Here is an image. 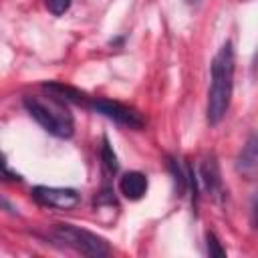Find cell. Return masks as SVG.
I'll return each mask as SVG.
<instances>
[{"mask_svg":"<svg viewBox=\"0 0 258 258\" xmlns=\"http://www.w3.org/2000/svg\"><path fill=\"white\" fill-rule=\"evenodd\" d=\"M234 62H236L234 46L230 40H226L210 67V77H212L210 91H208V123L210 125H218L230 109V99L234 89Z\"/></svg>","mask_w":258,"mask_h":258,"instance_id":"cell-1","label":"cell"},{"mask_svg":"<svg viewBox=\"0 0 258 258\" xmlns=\"http://www.w3.org/2000/svg\"><path fill=\"white\" fill-rule=\"evenodd\" d=\"M28 115L50 135L67 139L75 131V119L67 107L64 101L52 97V95H30L22 101Z\"/></svg>","mask_w":258,"mask_h":258,"instance_id":"cell-2","label":"cell"},{"mask_svg":"<svg viewBox=\"0 0 258 258\" xmlns=\"http://www.w3.org/2000/svg\"><path fill=\"white\" fill-rule=\"evenodd\" d=\"M50 238L67 248H73L75 252H81V254L93 256V258H103L111 252L105 238H101L89 230L77 228L73 224H54L50 228Z\"/></svg>","mask_w":258,"mask_h":258,"instance_id":"cell-3","label":"cell"},{"mask_svg":"<svg viewBox=\"0 0 258 258\" xmlns=\"http://www.w3.org/2000/svg\"><path fill=\"white\" fill-rule=\"evenodd\" d=\"M89 107L95 113H99V115H103V117H107L119 125H125L129 129H143L145 127L143 115L139 111H135L133 107H127L123 103L109 101V99H93V101H89Z\"/></svg>","mask_w":258,"mask_h":258,"instance_id":"cell-4","label":"cell"},{"mask_svg":"<svg viewBox=\"0 0 258 258\" xmlns=\"http://www.w3.org/2000/svg\"><path fill=\"white\" fill-rule=\"evenodd\" d=\"M30 194L40 206H48V208H56V210H71L81 202V194L73 187L36 185V187H32Z\"/></svg>","mask_w":258,"mask_h":258,"instance_id":"cell-5","label":"cell"},{"mask_svg":"<svg viewBox=\"0 0 258 258\" xmlns=\"http://www.w3.org/2000/svg\"><path fill=\"white\" fill-rule=\"evenodd\" d=\"M147 175L141 171H127L121 181H119V189L127 200H141L147 191Z\"/></svg>","mask_w":258,"mask_h":258,"instance_id":"cell-6","label":"cell"},{"mask_svg":"<svg viewBox=\"0 0 258 258\" xmlns=\"http://www.w3.org/2000/svg\"><path fill=\"white\" fill-rule=\"evenodd\" d=\"M42 89H44L48 95H52V97H56V99H60V101H64V103L89 105L87 95H85L83 91L71 87V85H64V83H44Z\"/></svg>","mask_w":258,"mask_h":258,"instance_id":"cell-7","label":"cell"},{"mask_svg":"<svg viewBox=\"0 0 258 258\" xmlns=\"http://www.w3.org/2000/svg\"><path fill=\"white\" fill-rule=\"evenodd\" d=\"M200 175H202V181L206 185V189L212 194V196H218L222 191V177H220V167H218V161L214 157H208L204 159L202 167H200Z\"/></svg>","mask_w":258,"mask_h":258,"instance_id":"cell-8","label":"cell"},{"mask_svg":"<svg viewBox=\"0 0 258 258\" xmlns=\"http://www.w3.org/2000/svg\"><path fill=\"white\" fill-rule=\"evenodd\" d=\"M256 135H250L246 147L238 157V171H242L244 175H252L256 169Z\"/></svg>","mask_w":258,"mask_h":258,"instance_id":"cell-9","label":"cell"},{"mask_svg":"<svg viewBox=\"0 0 258 258\" xmlns=\"http://www.w3.org/2000/svg\"><path fill=\"white\" fill-rule=\"evenodd\" d=\"M167 167H169V171H171V175H173L175 194H177V196H183V191H185V181H187V177H185L183 169L179 167L177 159H173V157H169V159H167Z\"/></svg>","mask_w":258,"mask_h":258,"instance_id":"cell-10","label":"cell"},{"mask_svg":"<svg viewBox=\"0 0 258 258\" xmlns=\"http://www.w3.org/2000/svg\"><path fill=\"white\" fill-rule=\"evenodd\" d=\"M101 161H103V165H105L111 173H115L117 167H119L117 155H115V151H113V147H111V143H109L107 137H103V143H101Z\"/></svg>","mask_w":258,"mask_h":258,"instance_id":"cell-11","label":"cell"},{"mask_svg":"<svg viewBox=\"0 0 258 258\" xmlns=\"http://www.w3.org/2000/svg\"><path fill=\"white\" fill-rule=\"evenodd\" d=\"M206 246H208V254H210V256H216V258H224V256H226V250L222 248L220 240H218L212 232L206 234Z\"/></svg>","mask_w":258,"mask_h":258,"instance_id":"cell-12","label":"cell"},{"mask_svg":"<svg viewBox=\"0 0 258 258\" xmlns=\"http://www.w3.org/2000/svg\"><path fill=\"white\" fill-rule=\"evenodd\" d=\"M44 4H46V8H48L54 16H60V14H64V12L69 10L71 0H44Z\"/></svg>","mask_w":258,"mask_h":258,"instance_id":"cell-13","label":"cell"},{"mask_svg":"<svg viewBox=\"0 0 258 258\" xmlns=\"http://www.w3.org/2000/svg\"><path fill=\"white\" fill-rule=\"evenodd\" d=\"M0 181H20V175L8 169L4 153H0Z\"/></svg>","mask_w":258,"mask_h":258,"instance_id":"cell-14","label":"cell"}]
</instances>
